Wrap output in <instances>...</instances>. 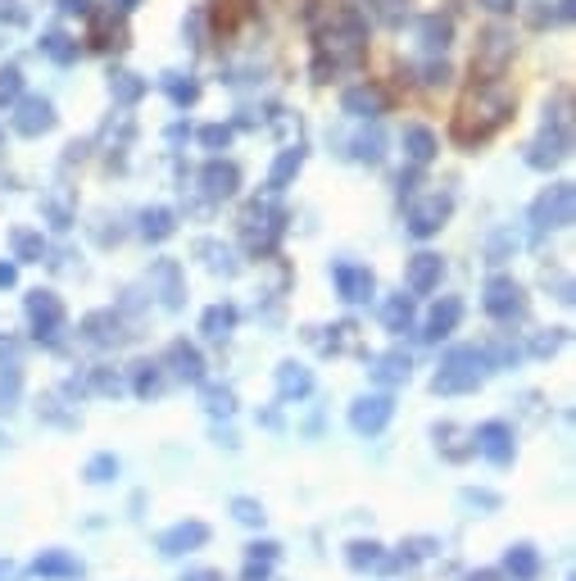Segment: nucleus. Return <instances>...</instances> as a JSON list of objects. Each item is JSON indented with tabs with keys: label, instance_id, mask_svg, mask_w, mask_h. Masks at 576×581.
Listing matches in <instances>:
<instances>
[{
	"label": "nucleus",
	"instance_id": "nucleus-1",
	"mask_svg": "<svg viewBox=\"0 0 576 581\" xmlns=\"http://www.w3.org/2000/svg\"><path fill=\"white\" fill-rule=\"evenodd\" d=\"M363 55H368V32H363V23L354 19V14H341V28L327 32V37L318 41L313 73H318V82H327L341 69H359Z\"/></svg>",
	"mask_w": 576,
	"mask_h": 581
},
{
	"label": "nucleus",
	"instance_id": "nucleus-2",
	"mask_svg": "<svg viewBox=\"0 0 576 581\" xmlns=\"http://www.w3.org/2000/svg\"><path fill=\"white\" fill-rule=\"evenodd\" d=\"M486 373H490L486 350H477V345H454L450 355H445V364H440V373H436V382H431V391H436V395L477 391V386L486 382Z\"/></svg>",
	"mask_w": 576,
	"mask_h": 581
},
{
	"label": "nucleus",
	"instance_id": "nucleus-3",
	"mask_svg": "<svg viewBox=\"0 0 576 581\" xmlns=\"http://www.w3.org/2000/svg\"><path fill=\"white\" fill-rule=\"evenodd\" d=\"M572 218H576L572 182H554V187L540 191L536 205H531V227H536V237H545V232H563V227H572Z\"/></svg>",
	"mask_w": 576,
	"mask_h": 581
},
{
	"label": "nucleus",
	"instance_id": "nucleus-4",
	"mask_svg": "<svg viewBox=\"0 0 576 581\" xmlns=\"http://www.w3.org/2000/svg\"><path fill=\"white\" fill-rule=\"evenodd\" d=\"M282 232H286V214L277 205H268V200H254L241 214V237H245V246L259 250V255H268Z\"/></svg>",
	"mask_w": 576,
	"mask_h": 581
},
{
	"label": "nucleus",
	"instance_id": "nucleus-5",
	"mask_svg": "<svg viewBox=\"0 0 576 581\" xmlns=\"http://www.w3.org/2000/svg\"><path fill=\"white\" fill-rule=\"evenodd\" d=\"M508 114H513V100H508L504 91H477V96L463 105V114H459V123L477 119V132L468 137V146H472V141H486L490 132H499Z\"/></svg>",
	"mask_w": 576,
	"mask_h": 581
},
{
	"label": "nucleus",
	"instance_id": "nucleus-6",
	"mask_svg": "<svg viewBox=\"0 0 576 581\" xmlns=\"http://www.w3.org/2000/svg\"><path fill=\"white\" fill-rule=\"evenodd\" d=\"M481 305H486V314L499 318V323H513V318L527 314V296H522V286L508 273L486 277V286H481Z\"/></svg>",
	"mask_w": 576,
	"mask_h": 581
},
{
	"label": "nucleus",
	"instance_id": "nucleus-7",
	"mask_svg": "<svg viewBox=\"0 0 576 581\" xmlns=\"http://www.w3.org/2000/svg\"><path fill=\"white\" fill-rule=\"evenodd\" d=\"M567 155H572V132H567V114H558V119L545 123V132H540V137L527 146V164L545 173V168L563 164Z\"/></svg>",
	"mask_w": 576,
	"mask_h": 581
},
{
	"label": "nucleus",
	"instance_id": "nucleus-8",
	"mask_svg": "<svg viewBox=\"0 0 576 581\" xmlns=\"http://www.w3.org/2000/svg\"><path fill=\"white\" fill-rule=\"evenodd\" d=\"M23 309H28V323H32V332H37V341L55 345L59 332H64V300H59L55 291H32V296L23 300Z\"/></svg>",
	"mask_w": 576,
	"mask_h": 581
},
{
	"label": "nucleus",
	"instance_id": "nucleus-9",
	"mask_svg": "<svg viewBox=\"0 0 576 581\" xmlns=\"http://www.w3.org/2000/svg\"><path fill=\"white\" fill-rule=\"evenodd\" d=\"M450 214H454V196L450 191H431V196H422V200H413L409 205V232L413 237H436L440 227L450 223Z\"/></svg>",
	"mask_w": 576,
	"mask_h": 581
},
{
	"label": "nucleus",
	"instance_id": "nucleus-10",
	"mask_svg": "<svg viewBox=\"0 0 576 581\" xmlns=\"http://www.w3.org/2000/svg\"><path fill=\"white\" fill-rule=\"evenodd\" d=\"M391 418H395V400H391L386 391L359 395V400L350 404V427H354L359 436H381Z\"/></svg>",
	"mask_w": 576,
	"mask_h": 581
},
{
	"label": "nucleus",
	"instance_id": "nucleus-11",
	"mask_svg": "<svg viewBox=\"0 0 576 581\" xmlns=\"http://www.w3.org/2000/svg\"><path fill=\"white\" fill-rule=\"evenodd\" d=\"M55 128V105L46 96H19L14 100V132L19 137H41Z\"/></svg>",
	"mask_w": 576,
	"mask_h": 581
},
{
	"label": "nucleus",
	"instance_id": "nucleus-12",
	"mask_svg": "<svg viewBox=\"0 0 576 581\" xmlns=\"http://www.w3.org/2000/svg\"><path fill=\"white\" fill-rule=\"evenodd\" d=\"M472 445H477V454H486L495 468H508L513 454H518V445H513V427L508 423H481L477 432H472Z\"/></svg>",
	"mask_w": 576,
	"mask_h": 581
},
{
	"label": "nucleus",
	"instance_id": "nucleus-13",
	"mask_svg": "<svg viewBox=\"0 0 576 581\" xmlns=\"http://www.w3.org/2000/svg\"><path fill=\"white\" fill-rule=\"evenodd\" d=\"M332 282H336L345 305H363V300H372V291H377V277H372L368 264H336Z\"/></svg>",
	"mask_w": 576,
	"mask_h": 581
},
{
	"label": "nucleus",
	"instance_id": "nucleus-14",
	"mask_svg": "<svg viewBox=\"0 0 576 581\" xmlns=\"http://www.w3.org/2000/svg\"><path fill=\"white\" fill-rule=\"evenodd\" d=\"M155 545H159V554H168V559H177V554H191V550H205V545H209V527L200 518L177 522V527L159 532Z\"/></svg>",
	"mask_w": 576,
	"mask_h": 581
},
{
	"label": "nucleus",
	"instance_id": "nucleus-15",
	"mask_svg": "<svg viewBox=\"0 0 576 581\" xmlns=\"http://www.w3.org/2000/svg\"><path fill=\"white\" fill-rule=\"evenodd\" d=\"M440 277H445V259L431 255V250L413 255L409 268H404V286H409V296H431V291L440 286Z\"/></svg>",
	"mask_w": 576,
	"mask_h": 581
},
{
	"label": "nucleus",
	"instance_id": "nucleus-16",
	"mask_svg": "<svg viewBox=\"0 0 576 581\" xmlns=\"http://www.w3.org/2000/svg\"><path fill=\"white\" fill-rule=\"evenodd\" d=\"M200 187H205L209 200H232L236 191H241V168H236L232 159H209V164L200 168Z\"/></svg>",
	"mask_w": 576,
	"mask_h": 581
},
{
	"label": "nucleus",
	"instance_id": "nucleus-17",
	"mask_svg": "<svg viewBox=\"0 0 576 581\" xmlns=\"http://www.w3.org/2000/svg\"><path fill=\"white\" fill-rule=\"evenodd\" d=\"M459 323H463V300L459 296H440L436 305H431L427 323H422V341H427V345L445 341V336H450Z\"/></svg>",
	"mask_w": 576,
	"mask_h": 581
},
{
	"label": "nucleus",
	"instance_id": "nucleus-18",
	"mask_svg": "<svg viewBox=\"0 0 576 581\" xmlns=\"http://www.w3.org/2000/svg\"><path fill=\"white\" fill-rule=\"evenodd\" d=\"M150 291H159V300H164V309H182V296H186L182 268H177L173 259H159V264L150 268Z\"/></svg>",
	"mask_w": 576,
	"mask_h": 581
},
{
	"label": "nucleus",
	"instance_id": "nucleus-19",
	"mask_svg": "<svg viewBox=\"0 0 576 581\" xmlns=\"http://www.w3.org/2000/svg\"><path fill=\"white\" fill-rule=\"evenodd\" d=\"M164 364L173 368L182 382H205V355H200L196 345H186V341H173L168 345V355H164Z\"/></svg>",
	"mask_w": 576,
	"mask_h": 581
},
{
	"label": "nucleus",
	"instance_id": "nucleus-20",
	"mask_svg": "<svg viewBox=\"0 0 576 581\" xmlns=\"http://www.w3.org/2000/svg\"><path fill=\"white\" fill-rule=\"evenodd\" d=\"M341 109L345 114H350V119H381V114H386V96H381L377 87H368V82H363V87H350L341 96Z\"/></svg>",
	"mask_w": 576,
	"mask_h": 581
},
{
	"label": "nucleus",
	"instance_id": "nucleus-21",
	"mask_svg": "<svg viewBox=\"0 0 576 581\" xmlns=\"http://www.w3.org/2000/svg\"><path fill=\"white\" fill-rule=\"evenodd\" d=\"M82 341H91V345H118L123 341V323H118L114 309H96V314L82 318Z\"/></svg>",
	"mask_w": 576,
	"mask_h": 581
},
{
	"label": "nucleus",
	"instance_id": "nucleus-22",
	"mask_svg": "<svg viewBox=\"0 0 576 581\" xmlns=\"http://www.w3.org/2000/svg\"><path fill=\"white\" fill-rule=\"evenodd\" d=\"M300 168H304V146H286V150H277L273 168H268V191H286L295 178H300Z\"/></svg>",
	"mask_w": 576,
	"mask_h": 581
},
{
	"label": "nucleus",
	"instance_id": "nucleus-23",
	"mask_svg": "<svg viewBox=\"0 0 576 581\" xmlns=\"http://www.w3.org/2000/svg\"><path fill=\"white\" fill-rule=\"evenodd\" d=\"M277 395H282V400H304V395H313V373L304 364H295V359H286V364L277 368Z\"/></svg>",
	"mask_w": 576,
	"mask_h": 581
},
{
	"label": "nucleus",
	"instance_id": "nucleus-24",
	"mask_svg": "<svg viewBox=\"0 0 576 581\" xmlns=\"http://www.w3.org/2000/svg\"><path fill=\"white\" fill-rule=\"evenodd\" d=\"M436 150H440V141H436V132H431V128H422V123L404 128V155H409V164H418V168L431 164Z\"/></svg>",
	"mask_w": 576,
	"mask_h": 581
},
{
	"label": "nucleus",
	"instance_id": "nucleus-25",
	"mask_svg": "<svg viewBox=\"0 0 576 581\" xmlns=\"http://www.w3.org/2000/svg\"><path fill=\"white\" fill-rule=\"evenodd\" d=\"M409 373H413V364H409V355H404V350H391V355H377V359H372V377H377L381 386L409 382Z\"/></svg>",
	"mask_w": 576,
	"mask_h": 581
},
{
	"label": "nucleus",
	"instance_id": "nucleus-26",
	"mask_svg": "<svg viewBox=\"0 0 576 581\" xmlns=\"http://www.w3.org/2000/svg\"><path fill=\"white\" fill-rule=\"evenodd\" d=\"M32 572H37V577H78L82 563L64 550H41L37 563H32Z\"/></svg>",
	"mask_w": 576,
	"mask_h": 581
},
{
	"label": "nucleus",
	"instance_id": "nucleus-27",
	"mask_svg": "<svg viewBox=\"0 0 576 581\" xmlns=\"http://www.w3.org/2000/svg\"><path fill=\"white\" fill-rule=\"evenodd\" d=\"M200 332H205L209 341H227V336L236 332V305H209L205 318H200Z\"/></svg>",
	"mask_w": 576,
	"mask_h": 581
},
{
	"label": "nucleus",
	"instance_id": "nucleus-28",
	"mask_svg": "<svg viewBox=\"0 0 576 581\" xmlns=\"http://www.w3.org/2000/svg\"><path fill=\"white\" fill-rule=\"evenodd\" d=\"M504 572L513 581H531V577H540V554L531 550V545H513V550L504 554Z\"/></svg>",
	"mask_w": 576,
	"mask_h": 581
},
{
	"label": "nucleus",
	"instance_id": "nucleus-29",
	"mask_svg": "<svg viewBox=\"0 0 576 581\" xmlns=\"http://www.w3.org/2000/svg\"><path fill=\"white\" fill-rule=\"evenodd\" d=\"M109 96H114L118 105H137V100L146 96V78H137L132 69H114L109 73Z\"/></svg>",
	"mask_w": 576,
	"mask_h": 581
},
{
	"label": "nucleus",
	"instance_id": "nucleus-30",
	"mask_svg": "<svg viewBox=\"0 0 576 581\" xmlns=\"http://www.w3.org/2000/svg\"><path fill=\"white\" fill-rule=\"evenodd\" d=\"M173 232H177V214H173V209L155 205V209H146V214H141V237H146V241H168Z\"/></svg>",
	"mask_w": 576,
	"mask_h": 581
},
{
	"label": "nucleus",
	"instance_id": "nucleus-31",
	"mask_svg": "<svg viewBox=\"0 0 576 581\" xmlns=\"http://www.w3.org/2000/svg\"><path fill=\"white\" fill-rule=\"evenodd\" d=\"M386 559H391V554L381 550L377 541H350V545H345V563H350V568H359V572L386 568Z\"/></svg>",
	"mask_w": 576,
	"mask_h": 581
},
{
	"label": "nucleus",
	"instance_id": "nucleus-32",
	"mask_svg": "<svg viewBox=\"0 0 576 581\" xmlns=\"http://www.w3.org/2000/svg\"><path fill=\"white\" fill-rule=\"evenodd\" d=\"M10 246H14V259H19V264H41V255H46V241H41V232H32V227H14Z\"/></svg>",
	"mask_w": 576,
	"mask_h": 581
},
{
	"label": "nucleus",
	"instance_id": "nucleus-33",
	"mask_svg": "<svg viewBox=\"0 0 576 581\" xmlns=\"http://www.w3.org/2000/svg\"><path fill=\"white\" fill-rule=\"evenodd\" d=\"M381 323L386 332H409L413 327V296H391L381 305Z\"/></svg>",
	"mask_w": 576,
	"mask_h": 581
},
{
	"label": "nucleus",
	"instance_id": "nucleus-34",
	"mask_svg": "<svg viewBox=\"0 0 576 581\" xmlns=\"http://www.w3.org/2000/svg\"><path fill=\"white\" fill-rule=\"evenodd\" d=\"M418 37H422V46H427V50H445V46H450V37H454V23L440 19V14H427V19L418 23Z\"/></svg>",
	"mask_w": 576,
	"mask_h": 581
},
{
	"label": "nucleus",
	"instance_id": "nucleus-35",
	"mask_svg": "<svg viewBox=\"0 0 576 581\" xmlns=\"http://www.w3.org/2000/svg\"><path fill=\"white\" fill-rule=\"evenodd\" d=\"M41 55L55 64H73L78 60V41H73L69 32H46V37H41Z\"/></svg>",
	"mask_w": 576,
	"mask_h": 581
},
{
	"label": "nucleus",
	"instance_id": "nucleus-36",
	"mask_svg": "<svg viewBox=\"0 0 576 581\" xmlns=\"http://www.w3.org/2000/svg\"><path fill=\"white\" fill-rule=\"evenodd\" d=\"M164 91H168V100H173L177 109H186V105H196V100H200V82L186 78V73H168Z\"/></svg>",
	"mask_w": 576,
	"mask_h": 581
},
{
	"label": "nucleus",
	"instance_id": "nucleus-37",
	"mask_svg": "<svg viewBox=\"0 0 576 581\" xmlns=\"http://www.w3.org/2000/svg\"><path fill=\"white\" fill-rule=\"evenodd\" d=\"M196 255L205 259V264L214 268V273H227V277H232V273H241L236 255H232V250H227V246H218V241H200V246H196Z\"/></svg>",
	"mask_w": 576,
	"mask_h": 581
},
{
	"label": "nucleus",
	"instance_id": "nucleus-38",
	"mask_svg": "<svg viewBox=\"0 0 576 581\" xmlns=\"http://www.w3.org/2000/svg\"><path fill=\"white\" fill-rule=\"evenodd\" d=\"M350 155L359 159V164H381V155H386V141H381V132H359V137L350 141Z\"/></svg>",
	"mask_w": 576,
	"mask_h": 581
},
{
	"label": "nucleus",
	"instance_id": "nucleus-39",
	"mask_svg": "<svg viewBox=\"0 0 576 581\" xmlns=\"http://www.w3.org/2000/svg\"><path fill=\"white\" fill-rule=\"evenodd\" d=\"M200 395H205V409H209L214 418H218V414H223V418L236 414V391H232V386H205Z\"/></svg>",
	"mask_w": 576,
	"mask_h": 581
},
{
	"label": "nucleus",
	"instance_id": "nucleus-40",
	"mask_svg": "<svg viewBox=\"0 0 576 581\" xmlns=\"http://www.w3.org/2000/svg\"><path fill=\"white\" fill-rule=\"evenodd\" d=\"M132 391H137L141 400H150V395L164 391V377H159V368L155 364H137V368H132Z\"/></svg>",
	"mask_w": 576,
	"mask_h": 581
},
{
	"label": "nucleus",
	"instance_id": "nucleus-41",
	"mask_svg": "<svg viewBox=\"0 0 576 581\" xmlns=\"http://www.w3.org/2000/svg\"><path fill=\"white\" fill-rule=\"evenodd\" d=\"M82 477H87L91 486H105L118 477V459L114 454H96V459H87V468H82Z\"/></svg>",
	"mask_w": 576,
	"mask_h": 581
},
{
	"label": "nucleus",
	"instance_id": "nucleus-42",
	"mask_svg": "<svg viewBox=\"0 0 576 581\" xmlns=\"http://www.w3.org/2000/svg\"><path fill=\"white\" fill-rule=\"evenodd\" d=\"M19 96H23V69L19 64H5V69H0V109L14 105Z\"/></svg>",
	"mask_w": 576,
	"mask_h": 581
},
{
	"label": "nucleus",
	"instance_id": "nucleus-43",
	"mask_svg": "<svg viewBox=\"0 0 576 581\" xmlns=\"http://www.w3.org/2000/svg\"><path fill=\"white\" fill-rule=\"evenodd\" d=\"M232 518L245 522V527H264L268 513H264V504H259V500H250V495H236V500H232Z\"/></svg>",
	"mask_w": 576,
	"mask_h": 581
},
{
	"label": "nucleus",
	"instance_id": "nucleus-44",
	"mask_svg": "<svg viewBox=\"0 0 576 581\" xmlns=\"http://www.w3.org/2000/svg\"><path fill=\"white\" fill-rule=\"evenodd\" d=\"M400 550H404L400 563H413V559H427V554H436L440 541H436V536H409V541H404Z\"/></svg>",
	"mask_w": 576,
	"mask_h": 581
},
{
	"label": "nucleus",
	"instance_id": "nucleus-45",
	"mask_svg": "<svg viewBox=\"0 0 576 581\" xmlns=\"http://www.w3.org/2000/svg\"><path fill=\"white\" fill-rule=\"evenodd\" d=\"M563 341H567V332H563V327H549V332H540L536 341H531V355H536V359H549V355H554V350H558V345H563Z\"/></svg>",
	"mask_w": 576,
	"mask_h": 581
},
{
	"label": "nucleus",
	"instance_id": "nucleus-46",
	"mask_svg": "<svg viewBox=\"0 0 576 581\" xmlns=\"http://www.w3.org/2000/svg\"><path fill=\"white\" fill-rule=\"evenodd\" d=\"M200 146H205V150H227V146H232V128H227V123H209V128H200Z\"/></svg>",
	"mask_w": 576,
	"mask_h": 581
},
{
	"label": "nucleus",
	"instance_id": "nucleus-47",
	"mask_svg": "<svg viewBox=\"0 0 576 581\" xmlns=\"http://www.w3.org/2000/svg\"><path fill=\"white\" fill-rule=\"evenodd\" d=\"M459 500H463V504H468V509H481V513H495V509H499V504H504V500H499V495H495V491H472V486H468V491H463V495H459Z\"/></svg>",
	"mask_w": 576,
	"mask_h": 581
},
{
	"label": "nucleus",
	"instance_id": "nucleus-48",
	"mask_svg": "<svg viewBox=\"0 0 576 581\" xmlns=\"http://www.w3.org/2000/svg\"><path fill=\"white\" fill-rule=\"evenodd\" d=\"M404 14H409V0H381V5H377V19L391 23V28H400Z\"/></svg>",
	"mask_w": 576,
	"mask_h": 581
},
{
	"label": "nucleus",
	"instance_id": "nucleus-49",
	"mask_svg": "<svg viewBox=\"0 0 576 581\" xmlns=\"http://www.w3.org/2000/svg\"><path fill=\"white\" fill-rule=\"evenodd\" d=\"M91 386H96L100 395H118L123 391V377L109 373V368H96V373H91Z\"/></svg>",
	"mask_w": 576,
	"mask_h": 581
},
{
	"label": "nucleus",
	"instance_id": "nucleus-50",
	"mask_svg": "<svg viewBox=\"0 0 576 581\" xmlns=\"http://www.w3.org/2000/svg\"><path fill=\"white\" fill-rule=\"evenodd\" d=\"M245 554H250V563H277L282 545H277V541H254V545H245Z\"/></svg>",
	"mask_w": 576,
	"mask_h": 581
},
{
	"label": "nucleus",
	"instance_id": "nucleus-51",
	"mask_svg": "<svg viewBox=\"0 0 576 581\" xmlns=\"http://www.w3.org/2000/svg\"><path fill=\"white\" fill-rule=\"evenodd\" d=\"M186 37H191V50L205 46V14L191 10V19H186Z\"/></svg>",
	"mask_w": 576,
	"mask_h": 581
},
{
	"label": "nucleus",
	"instance_id": "nucleus-52",
	"mask_svg": "<svg viewBox=\"0 0 576 581\" xmlns=\"http://www.w3.org/2000/svg\"><path fill=\"white\" fill-rule=\"evenodd\" d=\"M19 355H23L19 341H14V336H0V364H5V368H19Z\"/></svg>",
	"mask_w": 576,
	"mask_h": 581
},
{
	"label": "nucleus",
	"instance_id": "nucleus-53",
	"mask_svg": "<svg viewBox=\"0 0 576 581\" xmlns=\"http://www.w3.org/2000/svg\"><path fill=\"white\" fill-rule=\"evenodd\" d=\"M46 214H50V223L64 232V227H73V214H69V205H59V200H46Z\"/></svg>",
	"mask_w": 576,
	"mask_h": 581
},
{
	"label": "nucleus",
	"instance_id": "nucleus-54",
	"mask_svg": "<svg viewBox=\"0 0 576 581\" xmlns=\"http://www.w3.org/2000/svg\"><path fill=\"white\" fill-rule=\"evenodd\" d=\"M182 581H223V572H214V568H191V572H182Z\"/></svg>",
	"mask_w": 576,
	"mask_h": 581
},
{
	"label": "nucleus",
	"instance_id": "nucleus-55",
	"mask_svg": "<svg viewBox=\"0 0 576 581\" xmlns=\"http://www.w3.org/2000/svg\"><path fill=\"white\" fill-rule=\"evenodd\" d=\"M64 14H91V0H59Z\"/></svg>",
	"mask_w": 576,
	"mask_h": 581
},
{
	"label": "nucleus",
	"instance_id": "nucleus-56",
	"mask_svg": "<svg viewBox=\"0 0 576 581\" xmlns=\"http://www.w3.org/2000/svg\"><path fill=\"white\" fill-rule=\"evenodd\" d=\"M558 5V23H572L576 19V0H554Z\"/></svg>",
	"mask_w": 576,
	"mask_h": 581
},
{
	"label": "nucleus",
	"instance_id": "nucleus-57",
	"mask_svg": "<svg viewBox=\"0 0 576 581\" xmlns=\"http://www.w3.org/2000/svg\"><path fill=\"white\" fill-rule=\"evenodd\" d=\"M468 581H513V577H504V572H495V568H481V572H472Z\"/></svg>",
	"mask_w": 576,
	"mask_h": 581
},
{
	"label": "nucleus",
	"instance_id": "nucleus-58",
	"mask_svg": "<svg viewBox=\"0 0 576 581\" xmlns=\"http://www.w3.org/2000/svg\"><path fill=\"white\" fill-rule=\"evenodd\" d=\"M481 5H486L490 14H508V10H513V5H518V0H481Z\"/></svg>",
	"mask_w": 576,
	"mask_h": 581
},
{
	"label": "nucleus",
	"instance_id": "nucleus-59",
	"mask_svg": "<svg viewBox=\"0 0 576 581\" xmlns=\"http://www.w3.org/2000/svg\"><path fill=\"white\" fill-rule=\"evenodd\" d=\"M245 581H268V563H250V568H245Z\"/></svg>",
	"mask_w": 576,
	"mask_h": 581
},
{
	"label": "nucleus",
	"instance_id": "nucleus-60",
	"mask_svg": "<svg viewBox=\"0 0 576 581\" xmlns=\"http://www.w3.org/2000/svg\"><path fill=\"white\" fill-rule=\"evenodd\" d=\"M14 277H19V268H14V264H0V286H14Z\"/></svg>",
	"mask_w": 576,
	"mask_h": 581
},
{
	"label": "nucleus",
	"instance_id": "nucleus-61",
	"mask_svg": "<svg viewBox=\"0 0 576 581\" xmlns=\"http://www.w3.org/2000/svg\"><path fill=\"white\" fill-rule=\"evenodd\" d=\"M114 10H118V14H127V10H137V0H114Z\"/></svg>",
	"mask_w": 576,
	"mask_h": 581
},
{
	"label": "nucleus",
	"instance_id": "nucleus-62",
	"mask_svg": "<svg viewBox=\"0 0 576 581\" xmlns=\"http://www.w3.org/2000/svg\"><path fill=\"white\" fill-rule=\"evenodd\" d=\"M5 577H10V563H0V581H5Z\"/></svg>",
	"mask_w": 576,
	"mask_h": 581
}]
</instances>
